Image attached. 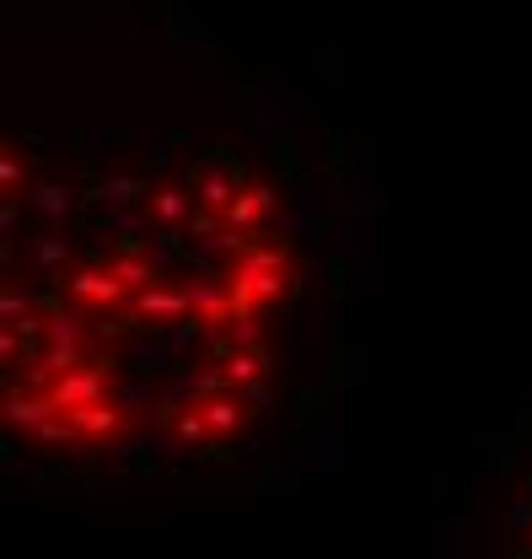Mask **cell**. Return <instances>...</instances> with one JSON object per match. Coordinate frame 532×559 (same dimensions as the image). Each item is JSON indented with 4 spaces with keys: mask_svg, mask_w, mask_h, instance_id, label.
I'll return each mask as SVG.
<instances>
[{
    "mask_svg": "<svg viewBox=\"0 0 532 559\" xmlns=\"http://www.w3.org/2000/svg\"><path fill=\"white\" fill-rule=\"evenodd\" d=\"M5 441L114 489L232 485L323 404L291 194L232 140L81 156L5 205Z\"/></svg>",
    "mask_w": 532,
    "mask_h": 559,
    "instance_id": "cell-1",
    "label": "cell"
},
{
    "mask_svg": "<svg viewBox=\"0 0 532 559\" xmlns=\"http://www.w3.org/2000/svg\"><path fill=\"white\" fill-rule=\"evenodd\" d=\"M463 559H532V419L495 452Z\"/></svg>",
    "mask_w": 532,
    "mask_h": 559,
    "instance_id": "cell-2",
    "label": "cell"
}]
</instances>
